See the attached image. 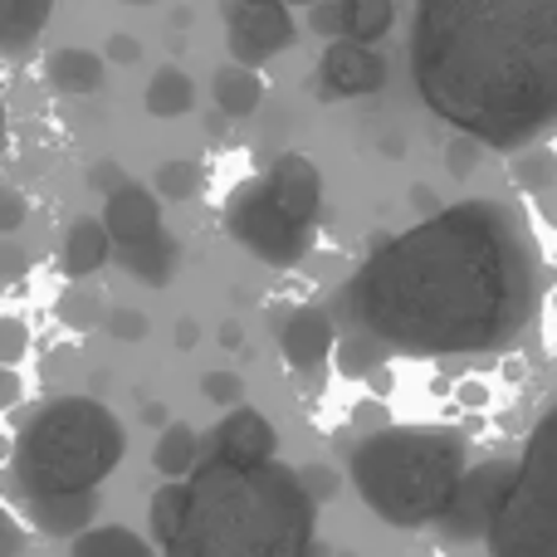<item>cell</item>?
<instances>
[{
  "mask_svg": "<svg viewBox=\"0 0 557 557\" xmlns=\"http://www.w3.org/2000/svg\"><path fill=\"white\" fill-rule=\"evenodd\" d=\"M548 278L519 206L460 201L376 245L337 288L333 318L392 357H490L529 333Z\"/></svg>",
  "mask_w": 557,
  "mask_h": 557,
  "instance_id": "6da1fadb",
  "label": "cell"
},
{
  "mask_svg": "<svg viewBox=\"0 0 557 557\" xmlns=\"http://www.w3.org/2000/svg\"><path fill=\"white\" fill-rule=\"evenodd\" d=\"M411 78L455 133L539 143L557 127V0H416Z\"/></svg>",
  "mask_w": 557,
  "mask_h": 557,
  "instance_id": "7a4b0ae2",
  "label": "cell"
},
{
  "mask_svg": "<svg viewBox=\"0 0 557 557\" xmlns=\"http://www.w3.org/2000/svg\"><path fill=\"white\" fill-rule=\"evenodd\" d=\"M313 494L288 465H231L206 455L186 480V513L166 557H308Z\"/></svg>",
  "mask_w": 557,
  "mask_h": 557,
  "instance_id": "3957f363",
  "label": "cell"
},
{
  "mask_svg": "<svg viewBox=\"0 0 557 557\" xmlns=\"http://www.w3.org/2000/svg\"><path fill=\"white\" fill-rule=\"evenodd\" d=\"M352 490L392 529L441 523L470 474L465 441L445 425H382L352 445Z\"/></svg>",
  "mask_w": 557,
  "mask_h": 557,
  "instance_id": "277c9868",
  "label": "cell"
},
{
  "mask_svg": "<svg viewBox=\"0 0 557 557\" xmlns=\"http://www.w3.org/2000/svg\"><path fill=\"white\" fill-rule=\"evenodd\" d=\"M127 455V425L94 396H49L20 421L10 480L25 499L94 494Z\"/></svg>",
  "mask_w": 557,
  "mask_h": 557,
  "instance_id": "5b68a950",
  "label": "cell"
},
{
  "mask_svg": "<svg viewBox=\"0 0 557 557\" xmlns=\"http://www.w3.org/2000/svg\"><path fill=\"white\" fill-rule=\"evenodd\" d=\"M484 543L490 557H557V406L523 441L513 490Z\"/></svg>",
  "mask_w": 557,
  "mask_h": 557,
  "instance_id": "8992f818",
  "label": "cell"
},
{
  "mask_svg": "<svg viewBox=\"0 0 557 557\" xmlns=\"http://www.w3.org/2000/svg\"><path fill=\"white\" fill-rule=\"evenodd\" d=\"M221 225L240 250H250L260 264H274V270H294V264L308 260L313 250V231L298 225L294 215L270 196L264 176H245L235 182V191L225 196Z\"/></svg>",
  "mask_w": 557,
  "mask_h": 557,
  "instance_id": "52a82bcc",
  "label": "cell"
},
{
  "mask_svg": "<svg viewBox=\"0 0 557 557\" xmlns=\"http://www.w3.org/2000/svg\"><path fill=\"white\" fill-rule=\"evenodd\" d=\"M225 15V45L235 64L264 69L274 54L294 45V15L288 0H221Z\"/></svg>",
  "mask_w": 557,
  "mask_h": 557,
  "instance_id": "ba28073f",
  "label": "cell"
},
{
  "mask_svg": "<svg viewBox=\"0 0 557 557\" xmlns=\"http://www.w3.org/2000/svg\"><path fill=\"white\" fill-rule=\"evenodd\" d=\"M513 474H519V460H484V465H470L465 484L455 490L450 509H445V533L450 539H490L494 519H499L504 499L513 490Z\"/></svg>",
  "mask_w": 557,
  "mask_h": 557,
  "instance_id": "9c48e42d",
  "label": "cell"
},
{
  "mask_svg": "<svg viewBox=\"0 0 557 557\" xmlns=\"http://www.w3.org/2000/svg\"><path fill=\"white\" fill-rule=\"evenodd\" d=\"M337 337H343V327H337L333 308L298 304V308H288L284 323H278V357H284L298 376H318L327 367V357L337 352Z\"/></svg>",
  "mask_w": 557,
  "mask_h": 557,
  "instance_id": "30bf717a",
  "label": "cell"
},
{
  "mask_svg": "<svg viewBox=\"0 0 557 557\" xmlns=\"http://www.w3.org/2000/svg\"><path fill=\"white\" fill-rule=\"evenodd\" d=\"M318 78H323L327 98H362L386 84V59L376 54V45L337 39V45H327L323 64H318Z\"/></svg>",
  "mask_w": 557,
  "mask_h": 557,
  "instance_id": "8fae6325",
  "label": "cell"
},
{
  "mask_svg": "<svg viewBox=\"0 0 557 557\" xmlns=\"http://www.w3.org/2000/svg\"><path fill=\"white\" fill-rule=\"evenodd\" d=\"M264 186H270V196L294 215L298 225L313 231L318 215H323V176H318V166L308 162L304 152L274 157V162L264 166Z\"/></svg>",
  "mask_w": 557,
  "mask_h": 557,
  "instance_id": "7c38bea8",
  "label": "cell"
},
{
  "mask_svg": "<svg viewBox=\"0 0 557 557\" xmlns=\"http://www.w3.org/2000/svg\"><path fill=\"white\" fill-rule=\"evenodd\" d=\"M103 225L108 235H113L117 250H127V245H147V240H162V196L152 191V186H117L113 196L103 201Z\"/></svg>",
  "mask_w": 557,
  "mask_h": 557,
  "instance_id": "4fadbf2b",
  "label": "cell"
},
{
  "mask_svg": "<svg viewBox=\"0 0 557 557\" xmlns=\"http://www.w3.org/2000/svg\"><path fill=\"white\" fill-rule=\"evenodd\" d=\"M278 450V431L264 421L255 406H235L211 435V450L206 455H221L231 465H270Z\"/></svg>",
  "mask_w": 557,
  "mask_h": 557,
  "instance_id": "5bb4252c",
  "label": "cell"
},
{
  "mask_svg": "<svg viewBox=\"0 0 557 557\" xmlns=\"http://www.w3.org/2000/svg\"><path fill=\"white\" fill-rule=\"evenodd\" d=\"M113 235H108L103 215H78L69 221L64 245H59V270H64L69 284H84L88 274H98L108 260H113Z\"/></svg>",
  "mask_w": 557,
  "mask_h": 557,
  "instance_id": "9a60e30c",
  "label": "cell"
},
{
  "mask_svg": "<svg viewBox=\"0 0 557 557\" xmlns=\"http://www.w3.org/2000/svg\"><path fill=\"white\" fill-rule=\"evenodd\" d=\"M59 0H0V54L10 64L29 59V49L39 45V29L49 25Z\"/></svg>",
  "mask_w": 557,
  "mask_h": 557,
  "instance_id": "2e32d148",
  "label": "cell"
},
{
  "mask_svg": "<svg viewBox=\"0 0 557 557\" xmlns=\"http://www.w3.org/2000/svg\"><path fill=\"white\" fill-rule=\"evenodd\" d=\"M98 513V494H49V499H29V519L45 539H78L88 533Z\"/></svg>",
  "mask_w": 557,
  "mask_h": 557,
  "instance_id": "e0dca14e",
  "label": "cell"
},
{
  "mask_svg": "<svg viewBox=\"0 0 557 557\" xmlns=\"http://www.w3.org/2000/svg\"><path fill=\"white\" fill-rule=\"evenodd\" d=\"M45 84L64 98H84L103 84V54L94 49H78V45H64L45 59Z\"/></svg>",
  "mask_w": 557,
  "mask_h": 557,
  "instance_id": "ac0fdd59",
  "label": "cell"
},
{
  "mask_svg": "<svg viewBox=\"0 0 557 557\" xmlns=\"http://www.w3.org/2000/svg\"><path fill=\"white\" fill-rule=\"evenodd\" d=\"M211 98H215V108H221L225 117H255L260 113V103H264V78H260V69H250V64H225V69H215V78H211Z\"/></svg>",
  "mask_w": 557,
  "mask_h": 557,
  "instance_id": "d6986e66",
  "label": "cell"
},
{
  "mask_svg": "<svg viewBox=\"0 0 557 557\" xmlns=\"http://www.w3.org/2000/svg\"><path fill=\"white\" fill-rule=\"evenodd\" d=\"M201 460H206V445L186 421H172L152 445V465L166 480H191V474L201 470Z\"/></svg>",
  "mask_w": 557,
  "mask_h": 557,
  "instance_id": "ffe728a7",
  "label": "cell"
},
{
  "mask_svg": "<svg viewBox=\"0 0 557 557\" xmlns=\"http://www.w3.org/2000/svg\"><path fill=\"white\" fill-rule=\"evenodd\" d=\"M333 362H337V372L352 376V382H372V376L382 372L386 362H392V347H386L382 337L362 333V327H343Z\"/></svg>",
  "mask_w": 557,
  "mask_h": 557,
  "instance_id": "44dd1931",
  "label": "cell"
},
{
  "mask_svg": "<svg viewBox=\"0 0 557 557\" xmlns=\"http://www.w3.org/2000/svg\"><path fill=\"white\" fill-rule=\"evenodd\" d=\"M117 260H123V270L133 278H143V284H172L176 274V245L172 235H162V240H147V245H127V250H117Z\"/></svg>",
  "mask_w": 557,
  "mask_h": 557,
  "instance_id": "7402d4cb",
  "label": "cell"
},
{
  "mask_svg": "<svg viewBox=\"0 0 557 557\" xmlns=\"http://www.w3.org/2000/svg\"><path fill=\"white\" fill-rule=\"evenodd\" d=\"M191 103H196V84L182 74L176 64H162L152 74V84H147V113L152 117H182V113H191Z\"/></svg>",
  "mask_w": 557,
  "mask_h": 557,
  "instance_id": "603a6c76",
  "label": "cell"
},
{
  "mask_svg": "<svg viewBox=\"0 0 557 557\" xmlns=\"http://www.w3.org/2000/svg\"><path fill=\"white\" fill-rule=\"evenodd\" d=\"M69 557H157L152 543L143 539V533L133 529H88L74 539V548H69Z\"/></svg>",
  "mask_w": 557,
  "mask_h": 557,
  "instance_id": "cb8c5ba5",
  "label": "cell"
},
{
  "mask_svg": "<svg viewBox=\"0 0 557 557\" xmlns=\"http://www.w3.org/2000/svg\"><path fill=\"white\" fill-rule=\"evenodd\" d=\"M396 20V0H343V39L376 45Z\"/></svg>",
  "mask_w": 557,
  "mask_h": 557,
  "instance_id": "d4e9b609",
  "label": "cell"
},
{
  "mask_svg": "<svg viewBox=\"0 0 557 557\" xmlns=\"http://www.w3.org/2000/svg\"><path fill=\"white\" fill-rule=\"evenodd\" d=\"M182 513H186V484H162V490L152 494V504H147V523H152V539L162 543V548L176 539Z\"/></svg>",
  "mask_w": 557,
  "mask_h": 557,
  "instance_id": "484cf974",
  "label": "cell"
},
{
  "mask_svg": "<svg viewBox=\"0 0 557 557\" xmlns=\"http://www.w3.org/2000/svg\"><path fill=\"white\" fill-rule=\"evenodd\" d=\"M509 176L519 191L539 196L548 191V186H557V152H548V147H533V152H519L509 162Z\"/></svg>",
  "mask_w": 557,
  "mask_h": 557,
  "instance_id": "4316f807",
  "label": "cell"
},
{
  "mask_svg": "<svg viewBox=\"0 0 557 557\" xmlns=\"http://www.w3.org/2000/svg\"><path fill=\"white\" fill-rule=\"evenodd\" d=\"M54 313L64 318V327H78V333H88V327L108 323V313H103V298H98L94 288H84V284H69L64 294H59Z\"/></svg>",
  "mask_w": 557,
  "mask_h": 557,
  "instance_id": "83f0119b",
  "label": "cell"
},
{
  "mask_svg": "<svg viewBox=\"0 0 557 557\" xmlns=\"http://www.w3.org/2000/svg\"><path fill=\"white\" fill-rule=\"evenodd\" d=\"M201 166L196 162H162L157 166V182L152 191L162 196V201H191V196H201Z\"/></svg>",
  "mask_w": 557,
  "mask_h": 557,
  "instance_id": "f1b7e54d",
  "label": "cell"
},
{
  "mask_svg": "<svg viewBox=\"0 0 557 557\" xmlns=\"http://www.w3.org/2000/svg\"><path fill=\"white\" fill-rule=\"evenodd\" d=\"M201 392L211 396L215 406H231V411H235V406H240V396H245V382L235 372H206L201 376Z\"/></svg>",
  "mask_w": 557,
  "mask_h": 557,
  "instance_id": "f546056e",
  "label": "cell"
},
{
  "mask_svg": "<svg viewBox=\"0 0 557 557\" xmlns=\"http://www.w3.org/2000/svg\"><path fill=\"white\" fill-rule=\"evenodd\" d=\"M108 333H113L117 343H143L147 313H137V308H113V313H108Z\"/></svg>",
  "mask_w": 557,
  "mask_h": 557,
  "instance_id": "4dcf8cb0",
  "label": "cell"
},
{
  "mask_svg": "<svg viewBox=\"0 0 557 557\" xmlns=\"http://www.w3.org/2000/svg\"><path fill=\"white\" fill-rule=\"evenodd\" d=\"M480 137H455V143H450V157H445V162H450V176H455V182H465V176H470L474 172V166H480Z\"/></svg>",
  "mask_w": 557,
  "mask_h": 557,
  "instance_id": "1f68e13d",
  "label": "cell"
},
{
  "mask_svg": "<svg viewBox=\"0 0 557 557\" xmlns=\"http://www.w3.org/2000/svg\"><path fill=\"white\" fill-rule=\"evenodd\" d=\"M313 29L337 45V39H343V0H318L313 5Z\"/></svg>",
  "mask_w": 557,
  "mask_h": 557,
  "instance_id": "d6a6232c",
  "label": "cell"
},
{
  "mask_svg": "<svg viewBox=\"0 0 557 557\" xmlns=\"http://www.w3.org/2000/svg\"><path fill=\"white\" fill-rule=\"evenodd\" d=\"M0 333H5V347H0V357H5V367H15L20 357H25V343H29L25 323H20V318H5V323H0Z\"/></svg>",
  "mask_w": 557,
  "mask_h": 557,
  "instance_id": "836d02e7",
  "label": "cell"
},
{
  "mask_svg": "<svg viewBox=\"0 0 557 557\" xmlns=\"http://www.w3.org/2000/svg\"><path fill=\"white\" fill-rule=\"evenodd\" d=\"M304 484H308V494H313L318 504L337 494V474L327 470V465H308V470H304Z\"/></svg>",
  "mask_w": 557,
  "mask_h": 557,
  "instance_id": "e575fe53",
  "label": "cell"
},
{
  "mask_svg": "<svg viewBox=\"0 0 557 557\" xmlns=\"http://www.w3.org/2000/svg\"><path fill=\"white\" fill-rule=\"evenodd\" d=\"M0 201H5V211H0V231L15 235V231H20V221H25V196H20V191H5Z\"/></svg>",
  "mask_w": 557,
  "mask_h": 557,
  "instance_id": "d590c367",
  "label": "cell"
},
{
  "mask_svg": "<svg viewBox=\"0 0 557 557\" xmlns=\"http://www.w3.org/2000/svg\"><path fill=\"white\" fill-rule=\"evenodd\" d=\"M108 59H117V64H137V59H143V49H137V39L113 35V39H108Z\"/></svg>",
  "mask_w": 557,
  "mask_h": 557,
  "instance_id": "8d00e7d4",
  "label": "cell"
},
{
  "mask_svg": "<svg viewBox=\"0 0 557 557\" xmlns=\"http://www.w3.org/2000/svg\"><path fill=\"white\" fill-rule=\"evenodd\" d=\"M533 211L548 221V231H557V186H548V191H539L533 196Z\"/></svg>",
  "mask_w": 557,
  "mask_h": 557,
  "instance_id": "74e56055",
  "label": "cell"
},
{
  "mask_svg": "<svg viewBox=\"0 0 557 557\" xmlns=\"http://www.w3.org/2000/svg\"><path fill=\"white\" fill-rule=\"evenodd\" d=\"M20 401V376H15V367H5V406H15Z\"/></svg>",
  "mask_w": 557,
  "mask_h": 557,
  "instance_id": "f35d334b",
  "label": "cell"
},
{
  "mask_svg": "<svg viewBox=\"0 0 557 557\" xmlns=\"http://www.w3.org/2000/svg\"><path fill=\"white\" fill-rule=\"evenodd\" d=\"M176 343H182V347H196V323H191V318H186V323H176Z\"/></svg>",
  "mask_w": 557,
  "mask_h": 557,
  "instance_id": "ab89813d",
  "label": "cell"
},
{
  "mask_svg": "<svg viewBox=\"0 0 557 557\" xmlns=\"http://www.w3.org/2000/svg\"><path fill=\"white\" fill-rule=\"evenodd\" d=\"M221 343H225V347H240V343H245L240 323H225V327H221Z\"/></svg>",
  "mask_w": 557,
  "mask_h": 557,
  "instance_id": "60d3db41",
  "label": "cell"
},
{
  "mask_svg": "<svg viewBox=\"0 0 557 557\" xmlns=\"http://www.w3.org/2000/svg\"><path fill=\"white\" fill-rule=\"evenodd\" d=\"M143 416H147V421H152V425H157V421H166V406H162V401H157V406H147V411H143Z\"/></svg>",
  "mask_w": 557,
  "mask_h": 557,
  "instance_id": "b9f144b4",
  "label": "cell"
},
{
  "mask_svg": "<svg viewBox=\"0 0 557 557\" xmlns=\"http://www.w3.org/2000/svg\"><path fill=\"white\" fill-rule=\"evenodd\" d=\"M308 557H333V548H327V543H313V548H308Z\"/></svg>",
  "mask_w": 557,
  "mask_h": 557,
  "instance_id": "7bdbcfd3",
  "label": "cell"
},
{
  "mask_svg": "<svg viewBox=\"0 0 557 557\" xmlns=\"http://www.w3.org/2000/svg\"><path fill=\"white\" fill-rule=\"evenodd\" d=\"M288 5H308V10H313V5H318V0H288Z\"/></svg>",
  "mask_w": 557,
  "mask_h": 557,
  "instance_id": "ee69618b",
  "label": "cell"
},
{
  "mask_svg": "<svg viewBox=\"0 0 557 557\" xmlns=\"http://www.w3.org/2000/svg\"><path fill=\"white\" fill-rule=\"evenodd\" d=\"M127 5H152V0H127Z\"/></svg>",
  "mask_w": 557,
  "mask_h": 557,
  "instance_id": "f6af8a7d",
  "label": "cell"
},
{
  "mask_svg": "<svg viewBox=\"0 0 557 557\" xmlns=\"http://www.w3.org/2000/svg\"><path fill=\"white\" fill-rule=\"evenodd\" d=\"M337 557H357V553H337Z\"/></svg>",
  "mask_w": 557,
  "mask_h": 557,
  "instance_id": "bcb514c9",
  "label": "cell"
}]
</instances>
